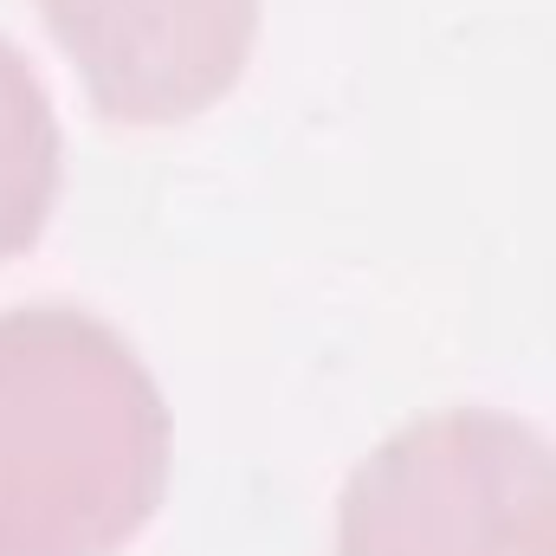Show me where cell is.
I'll return each mask as SVG.
<instances>
[{
  "label": "cell",
  "instance_id": "6da1fadb",
  "mask_svg": "<svg viewBox=\"0 0 556 556\" xmlns=\"http://www.w3.org/2000/svg\"><path fill=\"white\" fill-rule=\"evenodd\" d=\"M168 485L137 350L65 304L0 311V556H117Z\"/></svg>",
  "mask_w": 556,
  "mask_h": 556
},
{
  "label": "cell",
  "instance_id": "7a4b0ae2",
  "mask_svg": "<svg viewBox=\"0 0 556 556\" xmlns=\"http://www.w3.org/2000/svg\"><path fill=\"white\" fill-rule=\"evenodd\" d=\"M337 556H556V446L485 408L415 420L350 479Z\"/></svg>",
  "mask_w": 556,
  "mask_h": 556
},
{
  "label": "cell",
  "instance_id": "3957f363",
  "mask_svg": "<svg viewBox=\"0 0 556 556\" xmlns=\"http://www.w3.org/2000/svg\"><path fill=\"white\" fill-rule=\"evenodd\" d=\"M111 124H181L247 72L260 0H33Z\"/></svg>",
  "mask_w": 556,
  "mask_h": 556
},
{
  "label": "cell",
  "instance_id": "277c9868",
  "mask_svg": "<svg viewBox=\"0 0 556 556\" xmlns=\"http://www.w3.org/2000/svg\"><path fill=\"white\" fill-rule=\"evenodd\" d=\"M59 117L20 46L0 39V260L26 253L59 201Z\"/></svg>",
  "mask_w": 556,
  "mask_h": 556
}]
</instances>
